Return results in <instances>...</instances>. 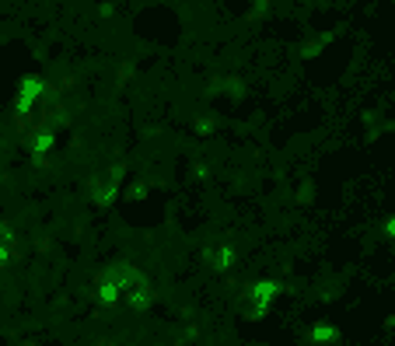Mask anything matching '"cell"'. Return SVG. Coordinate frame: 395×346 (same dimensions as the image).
Here are the masks:
<instances>
[{
    "instance_id": "obj_1",
    "label": "cell",
    "mask_w": 395,
    "mask_h": 346,
    "mask_svg": "<svg viewBox=\"0 0 395 346\" xmlns=\"http://www.w3.org/2000/svg\"><path fill=\"white\" fill-rule=\"evenodd\" d=\"M11 252H14V248H11V241H4V238H0V266H4V263H11Z\"/></svg>"
},
{
    "instance_id": "obj_3",
    "label": "cell",
    "mask_w": 395,
    "mask_h": 346,
    "mask_svg": "<svg viewBox=\"0 0 395 346\" xmlns=\"http://www.w3.org/2000/svg\"><path fill=\"white\" fill-rule=\"evenodd\" d=\"M25 346H35V343H25Z\"/></svg>"
},
{
    "instance_id": "obj_2",
    "label": "cell",
    "mask_w": 395,
    "mask_h": 346,
    "mask_svg": "<svg viewBox=\"0 0 395 346\" xmlns=\"http://www.w3.org/2000/svg\"><path fill=\"white\" fill-rule=\"evenodd\" d=\"M50 144H53V137H50V133H42V137H39V144H35V151L42 154V151H50Z\"/></svg>"
}]
</instances>
